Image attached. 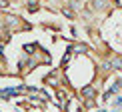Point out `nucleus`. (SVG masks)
Here are the masks:
<instances>
[{
  "mask_svg": "<svg viewBox=\"0 0 122 112\" xmlns=\"http://www.w3.org/2000/svg\"><path fill=\"white\" fill-rule=\"evenodd\" d=\"M82 96L86 100H94V96H96V88L94 86H86V88L82 90Z\"/></svg>",
  "mask_w": 122,
  "mask_h": 112,
  "instance_id": "obj_1",
  "label": "nucleus"
},
{
  "mask_svg": "<svg viewBox=\"0 0 122 112\" xmlns=\"http://www.w3.org/2000/svg\"><path fill=\"white\" fill-rule=\"evenodd\" d=\"M26 8H28V12H36V10H38V0H28Z\"/></svg>",
  "mask_w": 122,
  "mask_h": 112,
  "instance_id": "obj_2",
  "label": "nucleus"
},
{
  "mask_svg": "<svg viewBox=\"0 0 122 112\" xmlns=\"http://www.w3.org/2000/svg\"><path fill=\"white\" fill-rule=\"evenodd\" d=\"M86 50H88V48H86L84 44H74V46H72V50H70V52H76V54H84Z\"/></svg>",
  "mask_w": 122,
  "mask_h": 112,
  "instance_id": "obj_3",
  "label": "nucleus"
},
{
  "mask_svg": "<svg viewBox=\"0 0 122 112\" xmlns=\"http://www.w3.org/2000/svg\"><path fill=\"white\" fill-rule=\"evenodd\" d=\"M8 4H10V0H0V8H8Z\"/></svg>",
  "mask_w": 122,
  "mask_h": 112,
  "instance_id": "obj_4",
  "label": "nucleus"
},
{
  "mask_svg": "<svg viewBox=\"0 0 122 112\" xmlns=\"http://www.w3.org/2000/svg\"><path fill=\"white\" fill-rule=\"evenodd\" d=\"M116 4H118V6H122V0H116Z\"/></svg>",
  "mask_w": 122,
  "mask_h": 112,
  "instance_id": "obj_5",
  "label": "nucleus"
}]
</instances>
